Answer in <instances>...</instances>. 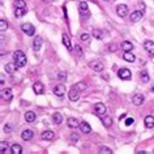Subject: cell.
<instances>
[{
	"instance_id": "obj_1",
	"label": "cell",
	"mask_w": 154,
	"mask_h": 154,
	"mask_svg": "<svg viewBox=\"0 0 154 154\" xmlns=\"http://www.w3.org/2000/svg\"><path fill=\"white\" fill-rule=\"evenodd\" d=\"M13 59H14V63L17 67H24L26 64V55L24 54L21 50H17V51L13 54Z\"/></svg>"
},
{
	"instance_id": "obj_2",
	"label": "cell",
	"mask_w": 154,
	"mask_h": 154,
	"mask_svg": "<svg viewBox=\"0 0 154 154\" xmlns=\"http://www.w3.org/2000/svg\"><path fill=\"white\" fill-rule=\"evenodd\" d=\"M89 66H90L91 69H94L95 72H102L103 69H105L103 63H101L99 60H93V61H90V63H89Z\"/></svg>"
},
{
	"instance_id": "obj_3",
	"label": "cell",
	"mask_w": 154,
	"mask_h": 154,
	"mask_svg": "<svg viewBox=\"0 0 154 154\" xmlns=\"http://www.w3.org/2000/svg\"><path fill=\"white\" fill-rule=\"evenodd\" d=\"M21 29H22V32L25 33V34H28V35H34V33H35V28L32 25V24H22V26H21Z\"/></svg>"
},
{
	"instance_id": "obj_4",
	"label": "cell",
	"mask_w": 154,
	"mask_h": 154,
	"mask_svg": "<svg viewBox=\"0 0 154 154\" xmlns=\"http://www.w3.org/2000/svg\"><path fill=\"white\" fill-rule=\"evenodd\" d=\"M118 76H119L122 80H129L131 76H132V73L128 68H122V69H119V72H118Z\"/></svg>"
},
{
	"instance_id": "obj_5",
	"label": "cell",
	"mask_w": 154,
	"mask_h": 154,
	"mask_svg": "<svg viewBox=\"0 0 154 154\" xmlns=\"http://www.w3.org/2000/svg\"><path fill=\"white\" fill-rule=\"evenodd\" d=\"M69 101H73V102H76L77 99H78V97H80V90H77L74 86H72L71 90H69Z\"/></svg>"
},
{
	"instance_id": "obj_6",
	"label": "cell",
	"mask_w": 154,
	"mask_h": 154,
	"mask_svg": "<svg viewBox=\"0 0 154 154\" xmlns=\"http://www.w3.org/2000/svg\"><path fill=\"white\" fill-rule=\"evenodd\" d=\"M116 13L119 17H126L127 14H128V7L124 5V4H122V5H119L116 8Z\"/></svg>"
},
{
	"instance_id": "obj_7",
	"label": "cell",
	"mask_w": 154,
	"mask_h": 154,
	"mask_svg": "<svg viewBox=\"0 0 154 154\" xmlns=\"http://www.w3.org/2000/svg\"><path fill=\"white\" fill-rule=\"evenodd\" d=\"M144 49L149 52L150 56H154V42H151V41H146V42L144 43Z\"/></svg>"
},
{
	"instance_id": "obj_8",
	"label": "cell",
	"mask_w": 154,
	"mask_h": 154,
	"mask_svg": "<svg viewBox=\"0 0 154 154\" xmlns=\"http://www.w3.org/2000/svg\"><path fill=\"white\" fill-rule=\"evenodd\" d=\"M64 91H66V86L63 85V84H60V85H56L54 88V94L55 95H57V97H63V94H64Z\"/></svg>"
},
{
	"instance_id": "obj_9",
	"label": "cell",
	"mask_w": 154,
	"mask_h": 154,
	"mask_svg": "<svg viewBox=\"0 0 154 154\" xmlns=\"http://www.w3.org/2000/svg\"><path fill=\"white\" fill-rule=\"evenodd\" d=\"M94 110L97 112V115H101V116H103L106 114V106L103 103H95Z\"/></svg>"
},
{
	"instance_id": "obj_10",
	"label": "cell",
	"mask_w": 154,
	"mask_h": 154,
	"mask_svg": "<svg viewBox=\"0 0 154 154\" xmlns=\"http://www.w3.org/2000/svg\"><path fill=\"white\" fill-rule=\"evenodd\" d=\"M1 98L4 101H11L13 98V94H12V89H3L1 90Z\"/></svg>"
},
{
	"instance_id": "obj_11",
	"label": "cell",
	"mask_w": 154,
	"mask_h": 154,
	"mask_svg": "<svg viewBox=\"0 0 154 154\" xmlns=\"http://www.w3.org/2000/svg\"><path fill=\"white\" fill-rule=\"evenodd\" d=\"M132 102L134 106H141L144 103V95L143 94H134L132 98Z\"/></svg>"
},
{
	"instance_id": "obj_12",
	"label": "cell",
	"mask_w": 154,
	"mask_h": 154,
	"mask_svg": "<svg viewBox=\"0 0 154 154\" xmlns=\"http://www.w3.org/2000/svg\"><path fill=\"white\" fill-rule=\"evenodd\" d=\"M17 68H18V67L16 66V63H8V64H5V67H4L5 72H7V73H9V74H13Z\"/></svg>"
},
{
	"instance_id": "obj_13",
	"label": "cell",
	"mask_w": 154,
	"mask_h": 154,
	"mask_svg": "<svg viewBox=\"0 0 154 154\" xmlns=\"http://www.w3.org/2000/svg\"><path fill=\"white\" fill-rule=\"evenodd\" d=\"M33 90H34L35 94H42L43 90H45V88H43V84L39 82V81L34 82V85H33Z\"/></svg>"
},
{
	"instance_id": "obj_14",
	"label": "cell",
	"mask_w": 154,
	"mask_h": 154,
	"mask_svg": "<svg viewBox=\"0 0 154 154\" xmlns=\"http://www.w3.org/2000/svg\"><path fill=\"white\" fill-rule=\"evenodd\" d=\"M33 136H34V133H33L32 129H25V131L21 133V137H22V140H25V141L32 140Z\"/></svg>"
},
{
	"instance_id": "obj_15",
	"label": "cell",
	"mask_w": 154,
	"mask_h": 154,
	"mask_svg": "<svg viewBox=\"0 0 154 154\" xmlns=\"http://www.w3.org/2000/svg\"><path fill=\"white\" fill-rule=\"evenodd\" d=\"M141 18H143V12H140V11L132 12V14H131L132 22H137V21H140Z\"/></svg>"
},
{
	"instance_id": "obj_16",
	"label": "cell",
	"mask_w": 154,
	"mask_h": 154,
	"mask_svg": "<svg viewBox=\"0 0 154 154\" xmlns=\"http://www.w3.org/2000/svg\"><path fill=\"white\" fill-rule=\"evenodd\" d=\"M42 43H43V41H42V38H41V37H35V38H34V42H33V47H34L35 51L41 50V47H42Z\"/></svg>"
},
{
	"instance_id": "obj_17",
	"label": "cell",
	"mask_w": 154,
	"mask_h": 154,
	"mask_svg": "<svg viewBox=\"0 0 154 154\" xmlns=\"http://www.w3.org/2000/svg\"><path fill=\"white\" fill-rule=\"evenodd\" d=\"M67 123H68V127H71V128H77V127H80V123H78V120L74 119V118H68Z\"/></svg>"
},
{
	"instance_id": "obj_18",
	"label": "cell",
	"mask_w": 154,
	"mask_h": 154,
	"mask_svg": "<svg viewBox=\"0 0 154 154\" xmlns=\"http://www.w3.org/2000/svg\"><path fill=\"white\" fill-rule=\"evenodd\" d=\"M54 132L52 131H45V132H42V138L43 140H46V141H50V140H52L54 138Z\"/></svg>"
},
{
	"instance_id": "obj_19",
	"label": "cell",
	"mask_w": 154,
	"mask_h": 154,
	"mask_svg": "<svg viewBox=\"0 0 154 154\" xmlns=\"http://www.w3.org/2000/svg\"><path fill=\"white\" fill-rule=\"evenodd\" d=\"M123 59L126 60V61H129V63H133L136 57H134L133 54H131V51H126L124 55H123Z\"/></svg>"
},
{
	"instance_id": "obj_20",
	"label": "cell",
	"mask_w": 154,
	"mask_h": 154,
	"mask_svg": "<svg viewBox=\"0 0 154 154\" xmlns=\"http://www.w3.org/2000/svg\"><path fill=\"white\" fill-rule=\"evenodd\" d=\"M80 128H81V132H84V133H90V132H91L90 126H89L86 122L80 123Z\"/></svg>"
},
{
	"instance_id": "obj_21",
	"label": "cell",
	"mask_w": 154,
	"mask_h": 154,
	"mask_svg": "<svg viewBox=\"0 0 154 154\" xmlns=\"http://www.w3.org/2000/svg\"><path fill=\"white\" fill-rule=\"evenodd\" d=\"M145 126H146V128H153L154 127V118L151 116V115H148V116L145 118Z\"/></svg>"
},
{
	"instance_id": "obj_22",
	"label": "cell",
	"mask_w": 154,
	"mask_h": 154,
	"mask_svg": "<svg viewBox=\"0 0 154 154\" xmlns=\"http://www.w3.org/2000/svg\"><path fill=\"white\" fill-rule=\"evenodd\" d=\"M52 120H54L55 124H61V122H63V116H61L60 112H55V114L52 115Z\"/></svg>"
},
{
	"instance_id": "obj_23",
	"label": "cell",
	"mask_w": 154,
	"mask_h": 154,
	"mask_svg": "<svg viewBox=\"0 0 154 154\" xmlns=\"http://www.w3.org/2000/svg\"><path fill=\"white\" fill-rule=\"evenodd\" d=\"M25 120H26L28 123H33V122L35 120V114H34L33 111H28V112L25 114Z\"/></svg>"
},
{
	"instance_id": "obj_24",
	"label": "cell",
	"mask_w": 154,
	"mask_h": 154,
	"mask_svg": "<svg viewBox=\"0 0 154 154\" xmlns=\"http://www.w3.org/2000/svg\"><path fill=\"white\" fill-rule=\"evenodd\" d=\"M122 49L124 50V51H132L133 45H132L131 42H128V41H124V42L122 43Z\"/></svg>"
},
{
	"instance_id": "obj_25",
	"label": "cell",
	"mask_w": 154,
	"mask_h": 154,
	"mask_svg": "<svg viewBox=\"0 0 154 154\" xmlns=\"http://www.w3.org/2000/svg\"><path fill=\"white\" fill-rule=\"evenodd\" d=\"M63 43H64V46H66L67 49L71 51L72 50V45H71V39H69V37L67 34H63Z\"/></svg>"
},
{
	"instance_id": "obj_26",
	"label": "cell",
	"mask_w": 154,
	"mask_h": 154,
	"mask_svg": "<svg viewBox=\"0 0 154 154\" xmlns=\"http://www.w3.org/2000/svg\"><path fill=\"white\" fill-rule=\"evenodd\" d=\"M11 151L13 154H20L21 151H22V148H21V145H18V144H13V145L11 146Z\"/></svg>"
},
{
	"instance_id": "obj_27",
	"label": "cell",
	"mask_w": 154,
	"mask_h": 154,
	"mask_svg": "<svg viewBox=\"0 0 154 154\" xmlns=\"http://www.w3.org/2000/svg\"><path fill=\"white\" fill-rule=\"evenodd\" d=\"M8 149H9L8 143H5V141H1V143H0V153L1 154H5L7 151H8Z\"/></svg>"
},
{
	"instance_id": "obj_28",
	"label": "cell",
	"mask_w": 154,
	"mask_h": 154,
	"mask_svg": "<svg viewBox=\"0 0 154 154\" xmlns=\"http://www.w3.org/2000/svg\"><path fill=\"white\" fill-rule=\"evenodd\" d=\"M26 13V8H16L14 9V16L16 17H22Z\"/></svg>"
},
{
	"instance_id": "obj_29",
	"label": "cell",
	"mask_w": 154,
	"mask_h": 154,
	"mask_svg": "<svg viewBox=\"0 0 154 154\" xmlns=\"http://www.w3.org/2000/svg\"><path fill=\"white\" fill-rule=\"evenodd\" d=\"M74 88L77 89V90H80V91H82V90H86V88H88V85H86L84 81H81V82H77V84H74Z\"/></svg>"
},
{
	"instance_id": "obj_30",
	"label": "cell",
	"mask_w": 154,
	"mask_h": 154,
	"mask_svg": "<svg viewBox=\"0 0 154 154\" xmlns=\"http://www.w3.org/2000/svg\"><path fill=\"white\" fill-rule=\"evenodd\" d=\"M103 126L106 127V128H109V127H111V124H112V119L110 116H106V118H103Z\"/></svg>"
},
{
	"instance_id": "obj_31",
	"label": "cell",
	"mask_w": 154,
	"mask_h": 154,
	"mask_svg": "<svg viewBox=\"0 0 154 154\" xmlns=\"http://www.w3.org/2000/svg\"><path fill=\"white\" fill-rule=\"evenodd\" d=\"M14 7L16 8H25L26 7L25 0H14Z\"/></svg>"
},
{
	"instance_id": "obj_32",
	"label": "cell",
	"mask_w": 154,
	"mask_h": 154,
	"mask_svg": "<svg viewBox=\"0 0 154 154\" xmlns=\"http://www.w3.org/2000/svg\"><path fill=\"white\" fill-rule=\"evenodd\" d=\"M93 37L97 39H102V32L99 29H93Z\"/></svg>"
},
{
	"instance_id": "obj_33",
	"label": "cell",
	"mask_w": 154,
	"mask_h": 154,
	"mask_svg": "<svg viewBox=\"0 0 154 154\" xmlns=\"http://www.w3.org/2000/svg\"><path fill=\"white\" fill-rule=\"evenodd\" d=\"M140 77H141V80L144 81V82H148L150 78H149V74H148V72L146 71H144V72H141L140 73Z\"/></svg>"
},
{
	"instance_id": "obj_34",
	"label": "cell",
	"mask_w": 154,
	"mask_h": 154,
	"mask_svg": "<svg viewBox=\"0 0 154 154\" xmlns=\"http://www.w3.org/2000/svg\"><path fill=\"white\" fill-rule=\"evenodd\" d=\"M57 80L66 81V80H67V72H64V71L59 72V73H57Z\"/></svg>"
},
{
	"instance_id": "obj_35",
	"label": "cell",
	"mask_w": 154,
	"mask_h": 154,
	"mask_svg": "<svg viewBox=\"0 0 154 154\" xmlns=\"http://www.w3.org/2000/svg\"><path fill=\"white\" fill-rule=\"evenodd\" d=\"M78 8H80V11H81V12H86V11L89 9V7H88V4H86L85 1H81L80 5H78Z\"/></svg>"
},
{
	"instance_id": "obj_36",
	"label": "cell",
	"mask_w": 154,
	"mask_h": 154,
	"mask_svg": "<svg viewBox=\"0 0 154 154\" xmlns=\"http://www.w3.org/2000/svg\"><path fill=\"white\" fill-rule=\"evenodd\" d=\"M7 29H8V24H7L4 20H0V30L4 32V30H7Z\"/></svg>"
},
{
	"instance_id": "obj_37",
	"label": "cell",
	"mask_w": 154,
	"mask_h": 154,
	"mask_svg": "<svg viewBox=\"0 0 154 154\" xmlns=\"http://www.w3.org/2000/svg\"><path fill=\"white\" fill-rule=\"evenodd\" d=\"M99 151H101V153H106V154L112 153L111 149H110V148H106V146H101V148H99Z\"/></svg>"
},
{
	"instance_id": "obj_38",
	"label": "cell",
	"mask_w": 154,
	"mask_h": 154,
	"mask_svg": "<svg viewBox=\"0 0 154 154\" xmlns=\"http://www.w3.org/2000/svg\"><path fill=\"white\" fill-rule=\"evenodd\" d=\"M71 140L73 141V143H76V141H78V140H80V134H78V133H76V132H74V133H72V134H71Z\"/></svg>"
},
{
	"instance_id": "obj_39",
	"label": "cell",
	"mask_w": 154,
	"mask_h": 154,
	"mask_svg": "<svg viewBox=\"0 0 154 154\" xmlns=\"http://www.w3.org/2000/svg\"><path fill=\"white\" fill-rule=\"evenodd\" d=\"M74 49H76V52H77V55H78V56H82V49H81L80 46L77 45Z\"/></svg>"
},
{
	"instance_id": "obj_40",
	"label": "cell",
	"mask_w": 154,
	"mask_h": 154,
	"mask_svg": "<svg viewBox=\"0 0 154 154\" xmlns=\"http://www.w3.org/2000/svg\"><path fill=\"white\" fill-rule=\"evenodd\" d=\"M81 41H84V42H86V41H89V38H90V35L89 34H81Z\"/></svg>"
},
{
	"instance_id": "obj_41",
	"label": "cell",
	"mask_w": 154,
	"mask_h": 154,
	"mask_svg": "<svg viewBox=\"0 0 154 154\" xmlns=\"http://www.w3.org/2000/svg\"><path fill=\"white\" fill-rule=\"evenodd\" d=\"M133 122H134L133 118H128V119L126 120V126H131V124H133Z\"/></svg>"
},
{
	"instance_id": "obj_42",
	"label": "cell",
	"mask_w": 154,
	"mask_h": 154,
	"mask_svg": "<svg viewBox=\"0 0 154 154\" xmlns=\"http://www.w3.org/2000/svg\"><path fill=\"white\" fill-rule=\"evenodd\" d=\"M4 131H5V132H11L12 131L11 124H5V126H4Z\"/></svg>"
},
{
	"instance_id": "obj_43",
	"label": "cell",
	"mask_w": 154,
	"mask_h": 154,
	"mask_svg": "<svg viewBox=\"0 0 154 154\" xmlns=\"http://www.w3.org/2000/svg\"><path fill=\"white\" fill-rule=\"evenodd\" d=\"M109 50H110V51H116V50H118V49H116V45H111Z\"/></svg>"
},
{
	"instance_id": "obj_44",
	"label": "cell",
	"mask_w": 154,
	"mask_h": 154,
	"mask_svg": "<svg viewBox=\"0 0 154 154\" xmlns=\"http://www.w3.org/2000/svg\"><path fill=\"white\" fill-rule=\"evenodd\" d=\"M45 1H50V3H51V1H54V0H45Z\"/></svg>"
},
{
	"instance_id": "obj_45",
	"label": "cell",
	"mask_w": 154,
	"mask_h": 154,
	"mask_svg": "<svg viewBox=\"0 0 154 154\" xmlns=\"http://www.w3.org/2000/svg\"><path fill=\"white\" fill-rule=\"evenodd\" d=\"M105 1H111V0H105Z\"/></svg>"
}]
</instances>
